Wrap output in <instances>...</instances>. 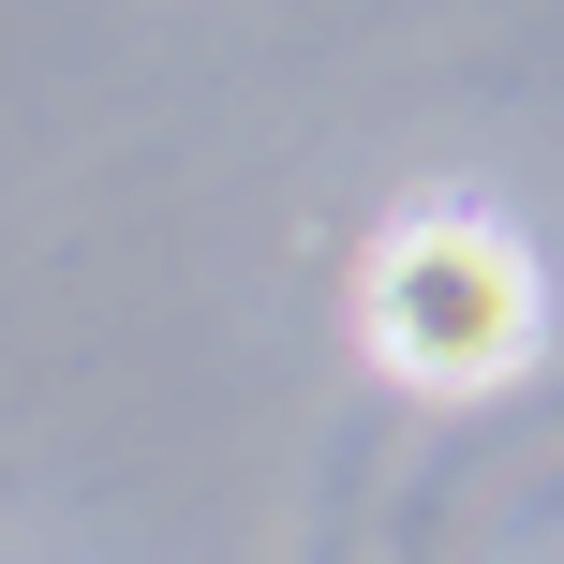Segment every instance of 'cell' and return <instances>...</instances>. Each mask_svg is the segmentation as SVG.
Returning a JSON list of instances; mask_svg holds the SVG:
<instances>
[{"label":"cell","mask_w":564,"mask_h":564,"mask_svg":"<svg viewBox=\"0 0 564 564\" xmlns=\"http://www.w3.org/2000/svg\"><path fill=\"white\" fill-rule=\"evenodd\" d=\"M357 327L401 387H506L535 357V253L476 208H416V224L371 238V282H357Z\"/></svg>","instance_id":"obj_1"}]
</instances>
